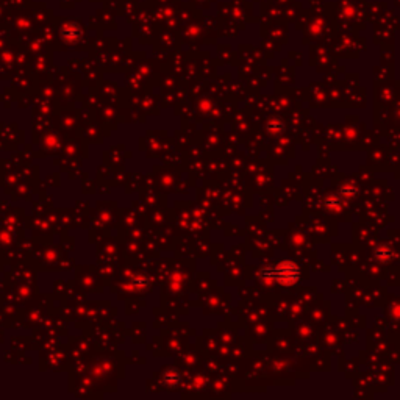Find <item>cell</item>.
<instances>
[{"mask_svg": "<svg viewBox=\"0 0 400 400\" xmlns=\"http://www.w3.org/2000/svg\"><path fill=\"white\" fill-rule=\"evenodd\" d=\"M269 275L272 279H277L280 283H296L300 277V270L294 263H279L275 269L269 270Z\"/></svg>", "mask_w": 400, "mask_h": 400, "instance_id": "6da1fadb", "label": "cell"}]
</instances>
